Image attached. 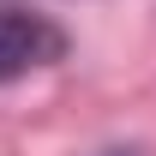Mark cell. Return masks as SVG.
I'll use <instances>...</instances> for the list:
<instances>
[{"label":"cell","instance_id":"2","mask_svg":"<svg viewBox=\"0 0 156 156\" xmlns=\"http://www.w3.org/2000/svg\"><path fill=\"white\" fill-rule=\"evenodd\" d=\"M96 156H138V150H120V144H114V150H96Z\"/></svg>","mask_w":156,"mask_h":156},{"label":"cell","instance_id":"1","mask_svg":"<svg viewBox=\"0 0 156 156\" xmlns=\"http://www.w3.org/2000/svg\"><path fill=\"white\" fill-rule=\"evenodd\" d=\"M66 60V30L48 12L30 6H0V90L18 84L30 72H48Z\"/></svg>","mask_w":156,"mask_h":156}]
</instances>
